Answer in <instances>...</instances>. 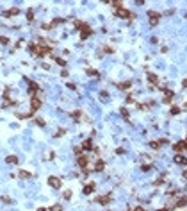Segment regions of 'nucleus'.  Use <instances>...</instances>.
I'll return each mask as SVG.
<instances>
[{
	"instance_id": "nucleus-19",
	"label": "nucleus",
	"mask_w": 187,
	"mask_h": 211,
	"mask_svg": "<svg viewBox=\"0 0 187 211\" xmlns=\"http://www.w3.org/2000/svg\"><path fill=\"white\" fill-rule=\"evenodd\" d=\"M64 21H66L64 18H55V20H52V21H50L48 25H50V29H54V27H57L59 23H64Z\"/></svg>"
},
{
	"instance_id": "nucleus-52",
	"label": "nucleus",
	"mask_w": 187,
	"mask_h": 211,
	"mask_svg": "<svg viewBox=\"0 0 187 211\" xmlns=\"http://www.w3.org/2000/svg\"><path fill=\"white\" fill-rule=\"evenodd\" d=\"M186 150H187V149H186Z\"/></svg>"
},
{
	"instance_id": "nucleus-8",
	"label": "nucleus",
	"mask_w": 187,
	"mask_h": 211,
	"mask_svg": "<svg viewBox=\"0 0 187 211\" xmlns=\"http://www.w3.org/2000/svg\"><path fill=\"white\" fill-rule=\"evenodd\" d=\"M162 145H168V140H166V138H161V140L150 141V147H152V149H161Z\"/></svg>"
},
{
	"instance_id": "nucleus-28",
	"label": "nucleus",
	"mask_w": 187,
	"mask_h": 211,
	"mask_svg": "<svg viewBox=\"0 0 187 211\" xmlns=\"http://www.w3.org/2000/svg\"><path fill=\"white\" fill-rule=\"evenodd\" d=\"M36 50H37V43H29V52L34 56L36 54Z\"/></svg>"
},
{
	"instance_id": "nucleus-5",
	"label": "nucleus",
	"mask_w": 187,
	"mask_h": 211,
	"mask_svg": "<svg viewBox=\"0 0 187 211\" xmlns=\"http://www.w3.org/2000/svg\"><path fill=\"white\" fill-rule=\"evenodd\" d=\"M39 107H41V98H37L36 95H32V97H30V111L36 113Z\"/></svg>"
},
{
	"instance_id": "nucleus-7",
	"label": "nucleus",
	"mask_w": 187,
	"mask_h": 211,
	"mask_svg": "<svg viewBox=\"0 0 187 211\" xmlns=\"http://www.w3.org/2000/svg\"><path fill=\"white\" fill-rule=\"evenodd\" d=\"M20 14V9L18 7H11V9H5L4 13H2V16H5V18H9V16H18Z\"/></svg>"
},
{
	"instance_id": "nucleus-53",
	"label": "nucleus",
	"mask_w": 187,
	"mask_h": 211,
	"mask_svg": "<svg viewBox=\"0 0 187 211\" xmlns=\"http://www.w3.org/2000/svg\"><path fill=\"white\" fill-rule=\"evenodd\" d=\"M186 16H187V14H186Z\"/></svg>"
},
{
	"instance_id": "nucleus-44",
	"label": "nucleus",
	"mask_w": 187,
	"mask_h": 211,
	"mask_svg": "<svg viewBox=\"0 0 187 211\" xmlns=\"http://www.w3.org/2000/svg\"><path fill=\"white\" fill-rule=\"evenodd\" d=\"M2 202H5V204H12V199H9V197H2Z\"/></svg>"
},
{
	"instance_id": "nucleus-33",
	"label": "nucleus",
	"mask_w": 187,
	"mask_h": 211,
	"mask_svg": "<svg viewBox=\"0 0 187 211\" xmlns=\"http://www.w3.org/2000/svg\"><path fill=\"white\" fill-rule=\"evenodd\" d=\"M180 111H182V109H180L178 106H171V111H169V113H171V115H180Z\"/></svg>"
},
{
	"instance_id": "nucleus-13",
	"label": "nucleus",
	"mask_w": 187,
	"mask_h": 211,
	"mask_svg": "<svg viewBox=\"0 0 187 211\" xmlns=\"http://www.w3.org/2000/svg\"><path fill=\"white\" fill-rule=\"evenodd\" d=\"M96 202L102 204V206H107L111 202V195H102V197H96Z\"/></svg>"
},
{
	"instance_id": "nucleus-31",
	"label": "nucleus",
	"mask_w": 187,
	"mask_h": 211,
	"mask_svg": "<svg viewBox=\"0 0 187 211\" xmlns=\"http://www.w3.org/2000/svg\"><path fill=\"white\" fill-rule=\"evenodd\" d=\"M73 152H75V156L78 158V156L84 154V149H82V147H73Z\"/></svg>"
},
{
	"instance_id": "nucleus-6",
	"label": "nucleus",
	"mask_w": 187,
	"mask_h": 211,
	"mask_svg": "<svg viewBox=\"0 0 187 211\" xmlns=\"http://www.w3.org/2000/svg\"><path fill=\"white\" fill-rule=\"evenodd\" d=\"M48 184H50L54 190H59V188H61V179L55 177V175H50V177H48Z\"/></svg>"
},
{
	"instance_id": "nucleus-17",
	"label": "nucleus",
	"mask_w": 187,
	"mask_h": 211,
	"mask_svg": "<svg viewBox=\"0 0 187 211\" xmlns=\"http://www.w3.org/2000/svg\"><path fill=\"white\" fill-rule=\"evenodd\" d=\"M73 23H75V29H77V30H82V29L87 27V23H86V21H80V20H73Z\"/></svg>"
},
{
	"instance_id": "nucleus-21",
	"label": "nucleus",
	"mask_w": 187,
	"mask_h": 211,
	"mask_svg": "<svg viewBox=\"0 0 187 211\" xmlns=\"http://www.w3.org/2000/svg\"><path fill=\"white\" fill-rule=\"evenodd\" d=\"M70 116H71L73 120H80V118H82V111L75 109V111H71V113H70Z\"/></svg>"
},
{
	"instance_id": "nucleus-37",
	"label": "nucleus",
	"mask_w": 187,
	"mask_h": 211,
	"mask_svg": "<svg viewBox=\"0 0 187 211\" xmlns=\"http://www.w3.org/2000/svg\"><path fill=\"white\" fill-rule=\"evenodd\" d=\"M153 184H155V186H161V184H164V175H161V177H159V179H157Z\"/></svg>"
},
{
	"instance_id": "nucleus-22",
	"label": "nucleus",
	"mask_w": 187,
	"mask_h": 211,
	"mask_svg": "<svg viewBox=\"0 0 187 211\" xmlns=\"http://www.w3.org/2000/svg\"><path fill=\"white\" fill-rule=\"evenodd\" d=\"M82 149H84V150H93V149H95V147H93V141H91V140H86V141L82 143Z\"/></svg>"
},
{
	"instance_id": "nucleus-3",
	"label": "nucleus",
	"mask_w": 187,
	"mask_h": 211,
	"mask_svg": "<svg viewBox=\"0 0 187 211\" xmlns=\"http://www.w3.org/2000/svg\"><path fill=\"white\" fill-rule=\"evenodd\" d=\"M148 20H150V25L152 27H157L159 25V20H161V14L157 11H148Z\"/></svg>"
},
{
	"instance_id": "nucleus-48",
	"label": "nucleus",
	"mask_w": 187,
	"mask_h": 211,
	"mask_svg": "<svg viewBox=\"0 0 187 211\" xmlns=\"http://www.w3.org/2000/svg\"><path fill=\"white\" fill-rule=\"evenodd\" d=\"M182 177H184V179L187 181V170H184V172H182Z\"/></svg>"
},
{
	"instance_id": "nucleus-35",
	"label": "nucleus",
	"mask_w": 187,
	"mask_h": 211,
	"mask_svg": "<svg viewBox=\"0 0 187 211\" xmlns=\"http://www.w3.org/2000/svg\"><path fill=\"white\" fill-rule=\"evenodd\" d=\"M0 45H9V38L7 36H0Z\"/></svg>"
},
{
	"instance_id": "nucleus-26",
	"label": "nucleus",
	"mask_w": 187,
	"mask_h": 211,
	"mask_svg": "<svg viewBox=\"0 0 187 211\" xmlns=\"http://www.w3.org/2000/svg\"><path fill=\"white\" fill-rule=\"evenodd\" d=\"M86 73H87L89 77H98V75H100V73H98L96 70H93V68H86Z\"/></svg>"
},
{
	"instance_id": "nucleus-36",
	"label": "nucleus",
	"mask_w": 187,
	"mask_h": 211,
	"mask_svg": "<svg viewBox=\"0 0 187 211\" xmlns=\"http://www.w3.org/2000/svg\"><path fill=\"white\" fill-rule=\"evenodd\" d=\"M103 52H105V54H112V52H114V48H112V47H109V45H105V47H103Z\"/></svg>"
},
{
	"instance_id": "nucleus-14",
	"label": "nucleus",
	"mask_w": 187,
	"mask_h": 211,
	"mask_svg": "<svg viewBox=\"0 0 187 211\" xmlns=\"http://www.w3.org/2000/svg\"><path fill=\"white\" fill-rule=\"evenodd\" d=\"M148 81H150V86H157V82H159V77L155 75V73H152V72H148Z\"/></svg>"
},
{
	"instance_id": "nucleus-12",
	"label": "nucleus",
	"mask_w": 187,
	"mask_h": 211,
	"mask_svg": "<svg viewBox=\"0 0 187 211\" xmlns=\"http://www.w3.org/2000/svg\"><path fill=\"white\" fill-rule=\"evenodd\" d=\"M95 188H96V186H95V183H89V184H86V186H84L82 193H84V195H91V193L95 192Z\"/></svg>"
},
{
	"instance_id": "nucleus-41",
	"label": "nucleus",
	"mask_w": 187,
	"mask_h": 211,
	"mask_svg": "<svg viewBox=\"0 0 187 211\" xmlns=\"http://www.w3.org/2000/svg\"><path fill=\"white\" fill-rule=\"evenodd\" d=\"M50 211H62V208H61V204H54V206L50 208Z\"/></svg>"
},
{
	"instance_id": "nucleus-40",
	"label": "nucleus",
	"mask_w": 187,
	"mask_h": 211,
	"mask_svg": "<svg viewBox=\"0 0 187 211\" xmlns=\"http://www.w3.org/2000/svg\"><path fill=\"white\" fill-rule=\"evenodd\" d=\"M152 168H153L152 165H143V167H141V170H143V172H150Z\"/></svg>"
},
{
	"instance_id": "nucleus-46",
	"label": "nucleus",
	"mask_w": 187,
	"mask_h": 211,
	"mask_svg": "<svg viewBox=\"0 0 187 211\" xmlns=\"http://www.w3.org/2000/svg\"><path fill=\"white\" fill-rule=\"evenodd\" d=\"M66 86H68L70 90H75V84H73V82H66Z\"/></svg>"
},
{
	"instance_id": "nucleus-51",
	"label": "nucleus",
	"mask_w": 187,
	"mask_h": 211,
	"mask_svg": "<svg viewBox=\"0 0 187 211\" xmlns=\"http://www.w3.org/2000/svg\"><path fill=\"white\" fill-rule=\"evenodd\" d=\"M37 211H46L45 208H37Z\"/></svg>"
},
{
	"instance_id": "nucleus-15",
	"label": "nucleus",
	"mask_w": 187,
	"mask_h": 211,
	"mask_svg": "<svg viewBox=\"0 0 187 211\" xmlns=\"http://www.w3.org/2000/svg\"><path fill=\"white\" fill-rule=\"evenodd\" d=\"M175 163H177V165H187V158L182 156V154H177V156H175Z\"/></svg>"
},
{
	"instance_id": "nucleus-47",
	"label": "nucleus",
	"mask_w": 187,
	"mask_h": 211,
	"mask_svg": "<svg viewBox=\"0 0 187 211\" xmlns=\"http://www.w3.org/2000/svg\"><path fill=\"white\" fill-rule=\"evenodd\" d=\"M132 211H144L143 208H139V206H136V208H132Z\"/></svg>"
},
{
	"instance_id": "nucleus-16",
	"label": "nucleus",
	"mask_w": 187,
	"mask_h": 211,
	"mask_svg": "<svg viewBox=\"0 0 187 211\" xmlns=\"http://www.w3.org/2000/svg\"><path fill=\"white\" fill-rule=\"evenodd\" d=\"M175 206H177V208H184V206H187V197L186 195H184V197H178L177 202H175Z\"/></svg>"
},
{
	"instance_id": "nucleus-9",
	"label": "nucleus",
	"mask_w": 187,
	"mask_h": 211,
	"mask_svg": "<svg viewBox=\"0 0 187 211\" xmlns=\"http://www.w3.org/2000/svg\"><path fill=\"white\" fill-rule=\"evenodd\" d=\"M78 167L87 174V156L86 154H82V156H78Z\"/></svg>"
},
{
	"instance_id": "nucleus-45",
	"label": "nucleus",
	"mask_w": 187,
	"mask_h": 211,
	"mask_svg": "<svg viewBox=\"0 0 187 211\" xmlns=\"http://www.w3.org/2000/svg\"><path fill=\"white\" fill-rule=\"evenodd\" d=\"M127 102L132 104V102H134V95H127Z\"/></svg>"
},
{
	"instance_id": "nucleus-34",
	"label": "nucleus",
	"mask_w": 187,
	"mask_h": 211,
	"mask_svg": "<svg viewBox=\"0 0 187 211\" xmlns=\"http://www.w3.org/2000/svg\"><path fill=\"white\" fill-rule=\"evenodd\" d=\"M54 59H55V63H57L59 66H66V61H64L62 57H54Z\"/></svg>"
},
{
	"instance_id": "nucleus-30",
	"label": "nucleus",
	"mask_w": 187,
	"mask_h": 211,
	"mask_svg": "<svg viewBox=\"0 0 187 211\" xmlns=\"http://www.w3.org/2000/svg\"><path fill=\"white\" fill-rule=\"evenodd\" d=\"M120 113H121V116H123V118H127V120H128L130 113H128V109H127V107H121V109H120Z\"/></svg>"
},
{
	"instance_id": "nucleus-43",
	"label": "nucleus",
	"mask_w": 187,
	"mask_h": 211,
	"mask_svg": "<svg viewBox=\"0 0 187 211\" xmlns=\"http://www.w3.org/2000/svg\"><path fill=\"white\" fill-rule=\"evenodd\" d=\"M116 154H118V156H123V154H125V149L118 147V149H116Z\"/></svg>"
},
{
	"instance_id": "nucleus-39",
	"label": "nucleus",
	"mask_w": 187,
	"mask_h": 211,
	"mask_svg": "<svg viewBox=\"0 0 187 211\" xmlns=\"http://www.w3.org/2000/svg\"><path fill=\"white\" fill-rule=\"evenodd\" d=\"M107 97H109L107 91H100V100H107Z\"/></svg>"
},
{
	"instance_id": "nucleus-24",
	"label": "nucleus",
	"mask_w": 187,
	"mask_h": 211,
	"mask_svg": "<svg viewBox=\"0 0 187 211\" xmlns=\"http://www.w3.org/2000/svg\"><path fill=\"white\" fill-rule=\"evenodd\" d=\"M18 175H20L21 179H30V177H32V174H30V172H27V170H20V172H18Z\"/></svg>"
},
{
	"instance_id": "nucleus-2",
	"label": "nucleus",
	"mask_w": 187,
	"mask_h": 211,
	"mask_svg": "<svg viewBox=\"0 0 187 211\" xmlns=\"http://www.w3.org/2000/svg\"><path fill=\"white\" fill-rule=\"evenodd\" d=\"M48 54L52 56V47H50V45H46V47H39V45H37V50H36L34 56H36V57H45V56H48Z\"/></svg>"
},
{
	"instance_id": "nucleus-49",
	"label": "nucleus",
	"mask_w": 187,
	"mask_h": 211,
	"mask_svg": "<svg viewBox=\"0 0 187 211\" xmlns=\"http://www.w3.org/2000/svg\"><path fill=\"white\" fill-rule=\"evenodd\" d=\"M182 86H184V88H187V79H184V82H182Z\"/></svg>"
},
{
	"instance_id": "nucleus-42",
	"label": "nucleus",
	"mask_w": 187,
	"mask_h": 211,
	"mask_svg": "<svg viewBox=\"0 0 187 211\" xmlns=\"http://www.w3.org/2000/svg\"><path fill=\"white\" fill-rule=\"evenodd\" d=\"M64 133H66V129H59V131L55 133V138H61V136H62Z\"/></svg>"
},
{
	"instance_id": "nucleus-38",
	"label": "nucleus",
	"mask_w": 187,
	"mask_h": 211,
	"mask_svg": "<svg viewBox=\"0 0 187 211\" xmlns=\"http://www.w3.org/2000/svg\"><path fill=\"white\" fill-rule=\"evenodd\" d=\"M62 197H64L66 201H70V199H71V190H66V192L62 193Z\"/></svg>"
},
{
	"instance_id": "nucleus-1",
	"label": "nucleus",
	"mask_w": 187,
	"mask_h": 211,
	"mask_svg": "<svg viewBox=\"0 0 187 211\" xmlns=\"http://www.w3.org/2000/svg\"><path fill=\"white\" fill-rule=\"evenodd\" d=\"M116 16H120V18H127V20H134V18H136V14H134L130 9H125V7L116 9Z\"/></svg>"
},
{
	"instance_id": "nucleus-50",
	"label": "nucleus",
	"mask_w": 187,
	"mask_h": 211,
	"mask_svg": "<svg viewBox=\"0 0 187 211\" xmlns=\"http://www.w3.org/2000/svg\"><path fill=\"white\" fill-rule=\"evenodd\" d=\"M159 211H171V208H162V210H159Z\"/></svg>"
},
{
	"instance_id": "nucleus-11",
	"label": "nucleus",
	"mask_w": 187,
	"mask_h": 211,
	"mask_svg": "<svg viewBox=\"0 0 187 211\" xmlns=\"http://www.w3.org/2000/svg\"><path fill=\"white\" fill-rule=\"evenodd\" d=\"M91 34H93V29H91V27L87 25L86 29H82V30H80V39H87V38H89Z\"/></svg>"
},
{
	"instance_id": "nucleus-20",
	"label": "nucleus",
	"mask_w": 187,
	"mask_h": 211,
	"mask_svg": "<svg viewBox=\"0 0 187 211\" xmlns=\"http://www.w3.org/2000/svg\"><path fill=\"white\" fill-rule=\"evenodd\" d=\"M118 88H120V90H130V88H132V82H130V81L120 82V84H118Z\"/></svg>"
},
{
	"instance_id": "nucleus-29",
	"label": "nucleus",
	"mask_w": 187,
	"mask_h": 211,
	"mask_svg": "<svg viewBox=\"0 0 187 211\" xmlns=\"http://www.w3.org/2000/svg\"><path fill=\"white\" fill-rule=\"evenodd\" d=\"M34 124H36L37 127H45V120H43V118H39V116H36V118H34Z\"/></svg>"
},
{
	"instance_id": "nucleus-27",
	"label": "nucleus",
	"mask_w": 187,
	"mask_h": 211,
	"mask_svg": "<svg viewBox=\"0 0 187 211\" xmlns=\"http://www.w3.org/2000/svg\"><path fill=\"white\" fill-rule=\"evenodd\" d=\"M5 163H11V165H16V163H18V158H16V156H7V158H5Z\"/></svg>"
},
{
	"instance_id": "nucleus-25",
	"label": "nucleus",
	"mask_w": 187,
	"mask_h": 211,
	"mask_svg": "<svg viewBox=\"0 0 187 211\" xmlns=\"http://www.w3.org/2000/svg\"><path fill=\"white\" fill-rule=\"evenodd\" d=\"M27 82H29V90H30V93H34V91L39 90V86H37L36 82H32V81H27Z\"/></svg>"
},
{
	"instance_id": "nucleus-18",
	"label": "nucleus",
	"mask_w": 187,
	"mask_h": 211,
	"mask_svg": "<svg viewBox=\"0 0 187 211\" xmlns=\"http://www.w3.org/2000/svg\"><path fill=\"white\" fill-rule=\"evenodd\" d=\"M103 168H105V163H103L102 159H98V161L95 163V168H93V170H95V172H102Z\"/></svg>"
},
{
	"instance_id": "nucleus-4",
	"label": "nucleus",
	"mask_w": 187,
	"mask_h": 211,
	"mask_svg": "<svg viewBox=\"0 0 187 211\" xmlns=\"http://www.w3.org/2000/svg\"><path fill=\"white\" fill-rule=\"evenodd\" d=\"M187 149V140H182V141H177L175 145H173V150L177 152V154H182L184 150Z\"/></svg>"
},
{
	"instance_id": "nucleus-32",
	"label": "nucleus",
	"mask_w": 187,
	"mask_h": 211,
	"mask_svg": "<svg viewBox=\"0 0 187 211\" xmlns=\"http://www.w3.org/2000/svg\"><path fill=\"white\" fill-rule=\"evenodd\" d=\"M27 20L29 21H34V9H29L27 11Z\"/></svg>"
},
{
	"instance_id": "nucleus-10",
	"label": "nucleus",
	"mask_w": 187,
	"mask_h": 211,
	"mask_svg": "<svg viewBox=\"0 0 187 211\" xmlns=\"http://www.w3.org/2000/svg\"><path fill=\"white\" fill-rule=\"evenodd\" d=\"M173 97H175V93H173V91H169V90H164V98H162V102H164V104H171Z\"/></svg>"
},
{
	"instance_id": "nucleus-23",
	"label": "nucleus",
	"mask_w": 187,
	"mask_h": 211,
	"mask_svg": "<svg viewBox=\"0 0 187 211\" xmlns=\"http://www.w3.org/2000/svg\"><path fill=\"white\" fill-rule=\"evenodd\" d=\"M16 116H18V118H30V116H34V111H27V113H16Z\"/></svg>"
}]
</instances>
